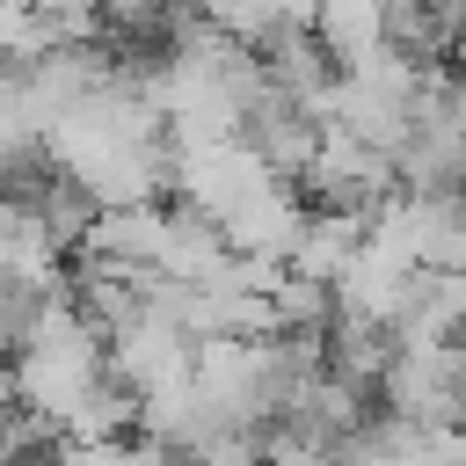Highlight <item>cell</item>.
Segmentation results:
<instances>
[{"mask_svg": "<svg viewBox=\"0 0 466 466\" xmlns=\"http://www.w3.org/2000/svg\"><path fill=\"white\" fill-rule=\"evenodd\" d=\"M95 379H102V335L66 306V291H51V299L36 306L22 350H15V400L36 408V415H51V422H66L73 400H80Z\"/></svg>", "mask_w": 466, "mask_h": 466, "instance_id": "cell-1", "label": "cell"}, {"mask_svg": "<svg viewBox=\"0 0 466 466\" xmlns=\"http://www.w3.org/2000/svg\"><path fill=\"white\" fill-rule=\"evenodd\" d=\"M291 189H299L306 211H357V218H371V211L393 197V153L350 138L342 124H320V146H313V160L291 175Z\"/></svg>", "mask_w": 466, "mask_h": 466, "instance_id": "cell-2", "label": "cell"}, {"mask_svg": "<svg viewBox=\"0 0 466 466\" xmlns=\"http://www.w3.org/2000/svg\"><path fill=\"white\" fill-rule=\"evenodd\" d=\"M233 138H240L277 182H291V175L313 160V146H320V116L299 109L291 95H277V87H255V95L240 102V116H233Z\"/></svg>", "mask_w": 466, "mask_h": 466, "instance_id": "cell-3", "label": "cell"}, {"mask_svg": "<svg viewBox=\"0 0 466 466\" xmlns=\"http://www.w3.org/2000/svg\"><path fill=\"white\" fill-rule=\"evenodd\" d=\"M189 357H197V335H182L175 320H153V313H138L131 328H116L102 342V371L131 393H160V386L189 379Z\"/></svg>", "mask_w": 466, "mask_h": 466, "instance_id": "cell-4", "label": "cell"}, {"mask_svg": "<svg viewBox=\"0 0 466 466\" xmlns=\"http://www.w3.org/2000/svg\"><path fill=\"white\" fill-rule=\"evenodd\" d=\"M255 51V73H262V87H277V95H291L299 109H313V116H328V95H335V58H328V44L306 29V22H284V29H269L262 44H248Z\"/></svg>", "mask_w": 466, "mask_h": 466, "instance_id": "cell-5", "label": "cell"}, {"mask_svg": "<svg viewBox=\"0 0 466 466\" xmlns=\"http://www.w3.org/2000/svg\"><path fill=\"white\" fill-rule=\"evenodd\" d=\"M299 226H306V204H299L291 182H269V189H255L248 204H233V211L218 218L226 248H233V255H262V262H284L291 240H299Z\"/></svg>", "mask_w": 466, "mask_h": 466, "instance_id": "cell-6", "label": "cell"}, {"mask_svg": "<svg viewBox=\"0 0 466 466\" xmlns=\"http://www.w3.org/2000/svg\"><path fill=\"white\" fill-rule=\"evenodd\" d=\"M379 51L408 58V66H444L451 51V15L430 0H386L379 7Z\"/></svg>", "mask_w": 466, "mask_h": 466, "instance_id": "cell-7", "label": "cell"}, {"mask_svg": "<svg viewBox=\"0 0 466 466\" xmlns=\"http://www.w3.org/2000/svg\"><path fill=\"white\" fill-rule=\"evenodd\" d=\"M408 248L422 269H466V204L459 197H400Z\"/></svg>", "mask_w": 466, "mask_h": 466, "instance_id": "cell-8", "label": "cell"}, {"mask_svg": "<svg viewBox=\"0 0 466 466\" xmlns=\"http://www.w3.org/2000/svg\"><path fill=\"white\" fill-rule=\"evenodd\" d=\"M357 240H364V218H357V211H306V226H299V240H291L284 269L335 284V277H342V262L357 255Z\"/></svg>", "mask_w": 466, "mask_h": 466, "instance_id": "cell-9", "label": "cell"}, {"mask_svg": "<svg viewBox=\"0 0 466 466\" xmlns=\"http://www.w3.org/2000/svg\"><path fill=\"white\" fill-rule=\"evenodd\" d=\"M29 204H36V218H44V233L58 240V255H73V248L87 240V226H95V211H102V204H95V189H87V182H80L73 167H58V160H51V175H44V189H36Z\"/></svg>", "mask_w": 466, "mask_h": 466, "instance_id": "cell-10", "label": "cell"}, {"mask_svg": "<svg viewBox=\"0 0 466 466\" xmlns=\"http://www.w3.org/2000/svg\"><path fill=\"white\" fill-rule=\"evenodd\" d=\"M379 7L386 0H313V22L306 29L328 44L335 66H357V58L379 51Z\"/></svg>", "mask_w": 466, "mask_h": 466, "instance_id": "cell-11", "label": "cell"}, {"mask_svg": "<svg viewBox=\"0 0 466 466\" xmlns=\"http://www.w3.org/2000/svg\"><path fill=\"white\" fill-rule=\"evenodd\" d=\"M262 299H269V328L277 335H328V320H335V291L320 277H299V269H284Z\"/></svg>", "mask_w": 466, "mask_h": 466, "instance_id": "cell-12", "label": "cell"}, {"mask_svg": "<svg viewBox=\"0 0 466 466\" xmlns=\"http://www.w3.org/2000/svg\"><path fill=\"white\" fill-rule=\"evenodd\" d=\"M51 466H175V451L153 444L146 430H124V437H80V444H58Z\"/></svg>", "mask_w": 466, "mask_h": 466, "instance_id": "cell-13", "label": "cell"}, {"mask_svg": "<svg viewBox=\"0 0 466 466\" xmlns=\"http://www.w3.org/2000/svg\"><path fill=\"white\" fill-rule=\"evenodd\" d=\"M51 291L36 284V277H22V269H7L0 262V357H15L22 350V335H29V320H36V306H44Z\"/></svg>", "mask_w": 466, "mask_h": 466, "instance_id": "cell-14", "label": "cell"}, {"mask_svg": "<svg viewBox=\"0 0 466 466\" xmlns=\"http://www.w3.org/2000/svg\"><path fill=\"white\" fill-rule=\"evenodd\" d=\"M22 146H44V116H36L22 73L0 66V153H22Z\"/></svg>", "mask_w": 466, "mask_h": 466, "instance_id": "cell-15", "label": "cell"}, {"mask_svg": "<svg viewBox=\"0 0 466 466\" xmlns=\"http://www.w3.org/2000/svg\"><path fill=\"white\" fill-rule=\"evenodd\" d=\"M0 400H15V357H0Z\"/></svg>", "mask_w": 466, "mask_h": 466, "instance_id": "cell-16", "label": "cell"}]
</instances>
